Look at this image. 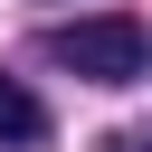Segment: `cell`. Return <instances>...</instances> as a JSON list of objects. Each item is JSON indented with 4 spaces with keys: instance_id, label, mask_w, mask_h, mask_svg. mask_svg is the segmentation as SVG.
<instances>
[{
    "instance_id": "7a4b0ae2",
    "label": "cell",
    "mask_w": 152,
    "mask_h": 152,
    "mask_svg": "<svg viewBox=\"0 0 152 152\" xmlns=\"http://www.w3.org/2000/svg\"><path fill=\"white\" fill-rule=\"evenodd\" d=\"M0 142H48V104L19 76H0Z\"/></svg>"
},
{
    "instance_id": "6da1fadb",
    "label": "cell",
    "mask_w": 152,
    "mask_h": 152,
    "mask_svg": "<svg viewBox=\"0 0 152 152\" xmlns=\"http://www.w3.org/2000/svg\"><path fill=\"white\" fill-rule=\"evenodd\" d=\"M142 19H124V10H104V19H66V28H48V57L57 66H76L86 86H133L142 76Z\"/></svg>"
},
{
    "instance_id": "277c9868",
    "label": "cell",
    "mask_w": 152,
    "mask_h": 152,
    "mask_svg": "<svg viewBox=\"0 0 152 152\" xmlns=\"http://www.w3.org/2000/svg\"><path fill=\"white\" fill-rule=\"evenodd\" d=\"M142 66H152V48H142Z\"/></svg>"
},
{
    "instance_id": "3957f363",
    "label": "cell",
    "mask_w": 152,
    "mask_h": 152,
    "mask_svg": "<svg viewBox=\"0 0 152 152\" xmlns=\"http://www.w3.org/2000/svg\"><path fill=\"white\" fill-rule=\"evenodd\" d=\"M114 152H152V133H124V142H114Z\"/></svg>"
}]
</instances>
